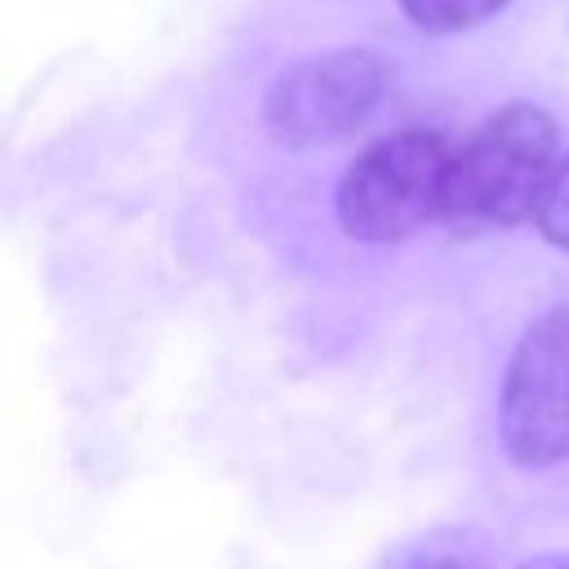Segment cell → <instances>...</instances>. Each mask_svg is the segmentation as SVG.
Instances as JSON below:
<instances>
[{
	"label": "cell",
	"mask_w": 569,
	"mask_h": 569,
	"mask_svg": "<svg viewBox=\"0 0 569 569\" xmlns=\"http://www.w3.org/2000/svg\"><path fill=\"white\" fill-rule=\"evenodd\" d=\"M400 569H489V547L471 529H436L409 547Z\"/></svg>",
	"instance_id": "5b68a950"
},
{
	"label": "cell",
	"mask_w": 569,
	"mask_h": 569,
	"mask_svg": "<svg viewBox=\"0 0 569 569\" xmlns=\"http://www.w3.org/2000/svg\"><path fill=\"white\" fill-rule=\"evenodd\" d=\"M453 156L427 129H400L365 147L338 182V222L351 240L391 244L440 218Z\"/></svg>",
	"instance_id": "7a4b0ae2"
},
{
	"label": "cell",
	"mask_w": 569,
	"mask_h": 569,
	"mask_svg": "<svg viewBox=\"0 0 569 569\" xmlns=\"http://www.w3.org/2000/svg\"><path fill=\"white\" fill-rule=\"evenodd\" d=\"M507 458L542 471L569 458V307L542 311L516 342L498 400Z\"/></svg>",
	"instance_id": "3957f363"
},
{
	"label": "cell",
	"mask_w": 569,
	"mask_h": 569,
	"mask_svg": "<svg viewBox=\"0 0 569 569\" xmlns=\"http://www.w3.org/2000/svg\"><path fill=\"white\" fill-rule=\"evenodd\" d=\"M560 160V129L533 102L493 111L449 164L445 227L453 236L502 231L538 213V200Z\"/></svg>",
	"instance_id": "6da1fadb"
},
{
	"label": "cell",
	"mask_w": 569,
	"mask_h": 569,
	"mask_svg": "<svg viewBox=\"0 0 569 569\" xmlns=\"http://www.w3.org/2000/svg\"><path fill=\"white\" fill-rule=\"evenodd\" d=\"M511 0H400L405 18L422 31L436 36H453V31H471L480 22H489L493 13H502Z\"/></svg>",
	"instance_id": "8992f818"
},
{
	"label": "cell",
	"mask_w": 569,
	"mask_h": 569,
	"mask_svg": "<svg viewBox=\"0 0 569 569\" xmlns=\"http://www.w3.org/2000/svg\"><path fill=\"white\" fill-rule=\"evenodd\" d=\"M387 67L369 49H329L289 67L267 89V133L284 147H333L382 102Z\"/></svg>",
	"instance_id": "277c9868"
},
{
	"label": "cell",
	"mask_w": 569,
	"mask_h": 569,
	"mask_svg": "<svg viewBox=\"0 0 569 569\" xmlns=\"http://www.w3.org/2000/svg\"><path fill=\"white\" fill-rule=\"evenodd\" d=\"M520 569H569V551H551V556H533Z\"/></svg>",
	"instance_id": "ba28073f"
},
{
	"label": "cell",
	"mask_w": 569,
	"mask_h": 569,
	"mask_svg": "<svg viewBox=\"0 0 569 569\" xmlns=\"http://www.w3.org/2000/svg\"><path fill=\"white\" fill-rule=\"evenodd\" d=\"M538 231L556 244V249H569V151L556 160L551 169V182L538 200V213H533Z\"/></svg>",
	"instance_id": "52a82bcc"
}]
</instances>
